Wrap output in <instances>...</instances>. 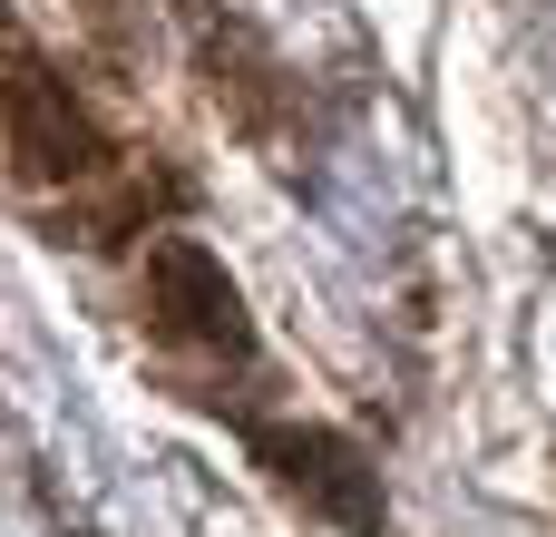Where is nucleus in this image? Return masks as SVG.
I'll return each instance as SVG.
<instances>
[{
  "label": "nucleus",
  "instance_id": "1",
  "mask_svg": "<svg viewBox=\"0 0 556 537\" xmlns=\"http://www.w3.org/2000/svg\"><path fill=\"white\" fill-rule=\"evenodd\" d=\"M156 333L195 342V352H254L244 294L225 284V264L205 245H156Z\"/></svg>",
  "mask_w": 556,
  "mask_h": 537
},
{
  "label": "nucleus",
  "instance_id": "2",
  "mask_svg": "<svg viewBox=\"0 0 556 537\" xmlns=\"http://www.w3.org/2000/svg\"><path fill=\"white\" fill-rule=\"evenodd\" d=\"M254 450H264L303 499H323L332 519L381 528V479H371V460H362L352 440H332V430H254Z\"/></svg>",
  "mask_w": 556,
  "mask_h": 537
},
{
  "label": "nucleus",
  "instance_id": "3",
  "mask_svg": "<svg viewBox=\"0 0 556 537\" xmlns=\"http://www.w3.org/2000/svg\"><path fill=\"white\" fill-rule=\"evenodd\" d=\"M10 127H20V166H29V176H59V166H98V137L68 117V98H59L39 68H20V108H10Z\"/></svg>",
  "mask_w": 556,
  "mask_h": 537
}]
</instances>
